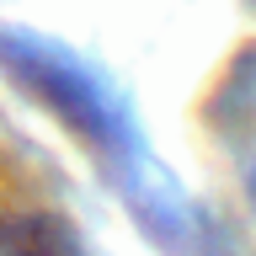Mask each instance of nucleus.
<instances>
[{
    "mask_svg": "<svg viewBox=\"0 0 256 256\" xmlns=\"http://www.w3.org/2000/svg\"><path fill=\"white\" fill-rule=\"evenodd\" d=\"M0 256H75V240L54 214L6 198L0 203Z\"/></svg>",
    "mask_w": 256,
    "mask_h": 256,
    "instance_id": "obj_2",
    "label": "nucleus"
},
{
    "mask_svg": "<svg viewBox=\"0 0 256 256\" xmlns=\"http://www.w3.org/2000/svg\"><path fill=\"white\" fill-rule=\"evenodd\" d=\"M0 70L16 80V91L27 96V102L54 112L64 123V134L80 139L86 150H96L102 160L128 166V155L139 150L123 102L70 48L48 43V38H32V32H0Z\"/></svg>",
    "mask_w": 256,
    "mask_h": 256,
    "instance_id": "obj_1",
    "label": "nucleus"
},
{
    "mask_svg": "<svg viewBox=\"0 0 256 256\" xmlns=\"http://www.w3.org/2000/svg\"><path fill=\"white\" fill-rule=\"evenodd\" d=\"M246 192H251V208H256V160H251V171H246Z\"/></svg>",
    "mask_w": 256,
    "mask_h": 256,
    "instance_id": "obj_3",
    "label": "nucleus"
},
{
    "mask_svg": "<svg viewBox=\"0 0 256 256\" xmlns=\"http://www.w3.org/2000/svg\"><path fill=\"white\" fill-rule=\"evenodd\" d=\"M6 198H16V192H11V176H6V166H0V203H6Z\"/></svg>",
    "mask_w": 256,
    "mask_h": 256,
    "instance_id": "obj_4",
    "label": "nucleus"
}]
</instances>
